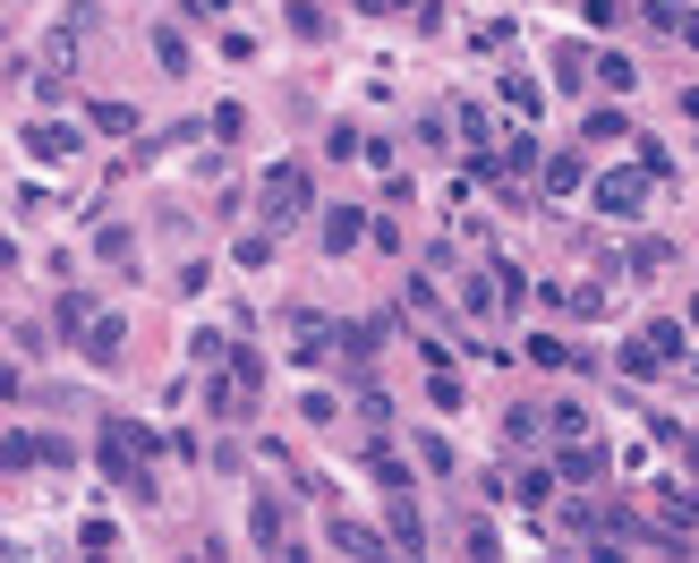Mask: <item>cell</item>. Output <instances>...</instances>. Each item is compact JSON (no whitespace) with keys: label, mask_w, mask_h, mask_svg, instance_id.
I'll return each instance as SVG.
<instances>
[{"label":"cell","mask_w":699,"mask_h":563,"mask_svg":"<svg viewBox=\"0 0 699 563\" xmlns=\"http://www.w3.org/2000/svg\"><path fill=\"white\" fill-rule=\"evenodd\" d=\"M546 427H555V444H580V435H589V410H580V401H555Z\"/></svg>","instance_id":"11"},{"label":"cell","mask_w":699,"mask_h":563,"mask_svg":"<svg viewBox=\"0 0 699 563\" xmlns=\"http://www.w3.org/2000/svg\"><path fill=\"white\" fill-rule=\"evenodd\" d=\"M358 231H367V214H358V205H333V214H324V248H333V257H350Z\"/></svg>","instance_id":"7"},{"label":"cell","mask_w":699,"mask_h":563,"mask_svg":"<svg viewBox=\"0 0 699 563\" xmlns=\"http://www.w3.org/2000/svg\"><path fill=\"white\" fill-rule=\"evenodd\" d=\"M691 504H699V487H691Z\"/></svg>","instance_id":"22"},{"label":"cell","mask_w":699,"mask_h":563,"mask_svg":"<svg viewBox=\"0 0 699 563\" xmlns=\"http://www.w3.org/2000/svg\"><path fill=\"white\" fill-rule=\"evenodd\" d=\"M52 325H61L68 342H86V325H95V307H86V291H68L61 307H52Z\"/></svg>","instance_id":"10"},{"label":"cell","mask_w":699,"mask_h":563,"mask_svg":"<svg viewBox=\"0 0 699 563\" xmlns=\"http://www.w3.org/2000/svg\"><path fill=\"white\" fill-rule=\"evenodd\" d=\"M580 180H589V171H580V154H555V163H546V188H555V197H572Z\"/></svg>","instance_id":"13"},{"label":"cell","mask_w":699,"mask_h":563,"mask_svg":"<svg viewBox=\"0 0 699 563\" xmlns=\"http://www.w3.org/2000/svg\"><path fill=\"white\" fill-rule=\"evenodd\" d=\"M504 102L520 111V120H529V111H538V86H529V77H504Z\"/></svg>","instance_id":"19"},{"label":"cell","mask_w":699,"mask_h":563,"mask_svg":"<svg viewBox=\"0 0 699 563\" xmlns=\"http://www.w3.org/2000/svg\"><path fill=\"white\" fill-rule=\"evenodd\" d=\"M137 453H154V435L137 427V419H103V478L146 487V478H137Z\"/></svg>","instance_id":"2"},{"label":"cell","mask_w":699,"mask_h":563,"mask_svg":"<svg viewBox=\"0 0 699 563\" xmlns=\"http://www.w3.org/2000/svg\"><path fill=\"white\" fill-rule=\"evenodd\" d=\"M26 154H34V163H68V154H77V129H68V120H34Z\"/></svg>","instance_id":"4"},{"label":"cell","mask_w":699,"mask_h":563,"mask_svg":"<svg viewBox=\"0 0 699 563\" xmlns=\"http://www.w3.org/2000/svg\"><path fill=\"white\" fill-rule=\"evenodd\" d=\"M9 266H18V239H0V282H9Z\"/></svg>","instance_id":"21"},{"label":"cell","mask_w":699,"mask_h":563,"mask_svg":"<svg viewBox=\"0 0 699 563\" xmlns=\"http://www.w3.org/2000/svg\"><path fill=\"white\" fill-rule=\"evenodd\" d=\"M120 342H128V325H120V316H95L77 350H86V359H95V367H111V359H120Z\"/></svg>","instance_id":"6"},{"label":"cell","mask_w":699,"mask_h":563,"mask_svg":"<svg viewBox=\"0 0 699 563\" xmlns=\"http://www.w3.org/2000/svg\"><path fill=\"white\" fill-rule=\"evenodd\" d=\"M248 530H256L265 555H290V546H282V504H273V496H256V521H248Z\"/></svg>","instance_id":"8"},{"label":"cell","mask_w":699,"mask_h":563,"mask_svg":"<svg viewBox=\"0 0 699 563\" xmlns=\"http://www.w3.org/2000/svg\"><path fill=\"white\" fill-rule=\"evenodd\" d=\"M639 205H648V180H639V171H605V180H598V214L632 223Z\"/></svg>","instance_id":"3"},{"label":"cell","mask_w":699,"mask_h":563,"mask_svg":"<svg viewBox=\"0 0 699 563\" xmlns=\"http://www.w3.org/2000/svg\"><path fill=\"white\" fill-rule=\"evenodd\" d=\"M86 120H95L103 137H128V129H137V111H128V102H95V111H86Z\"/></svg>","instance_id":"14"},{"label":"cell","mask_w":699,"mask_h":563,"mask_svg":"<svg viewBox=\"0 0 699 563\" xmlns=\"http://www.w3.org/2000/svg\"><path fill=\"white\" fill-rule=\"evenodd\" d=\"M555 478H572V487L605 478V444H598V435H580V444H563V469H555Z\"/></svg>","instance_id":"5"},{"label":"cell","mask_w":699,"mask_h":563,"mask_svg":"<svg viewBox=\"0 0 699 563\" xmlns=\"http://www.w3.org/2000/svg\"><path fill=\"white\" fill-rule=\"evenodd\" d=\"M154 61H162V68H171V77H180V68H189V43H180V34L162 26V34H154Z\"/></svg>","instance_id":"15"},{"label":"cell","mask_w":699,"mask_h":563,"mask_svg":"<svg viewBox=\"0 0 699 563\" xmlns=\"http://www.w3.org/2000/svg\"><path fill=\"white\" fill-rule=\"evenodd\" d=\"M614 367H623V376H657V367H666V359H657V350H648V333H639V350H623V359H614Z\"/></svg>","instance_id":"17"},{"label":"cell","mask_w":699,"mask_h":563,"mask_svg":"<svg viewBox=\"0 0 699 563\" xmlns=\"http://www.w3.org/2000/svg\"><path fill=\"white\" fill-rule=\"evenodd\" d=\"M648 350L657 359H682V325H648Z\"/></svg>","instance_id":"20"},{"label":"cell","mask_w":699,"mask_h":563,"mask_svg":"<svg viewBox=\"0 0 699 563\" xmlns=\"http://www.w3.org/2000/svg\"><path fill=\"white\" fill-rule=\"evenodd\" d=\"M392 555H418V512H410V487H392Z\"/></svg>","instance_id":"9"},{"label":"cell","mask_w":699,"mask_h":563,"mask_svg":"<svg viewBox=\"0 0 699 563\" xmlns=\"http://www.w3.org/2000/svg\"><path fill=\"white\" fill-rule=\"evenodd\" d=\"M666 257H674L666 239H639V248H632V257H623V266H639V273H657V266H666Z\"/></svg>","instance_id":"18"},{"label":"cell","mask_w":699,"mask_h":563,"mask_svg":"<svg viewBox=\"0 0 699 563\" xmlns=\"http://www.w3.org/2000/svg\"><path fill=\"white\" fill-rule=\"evenodd\" d=\"M256 214H265V223H273V231H282V223H299V214H308V205H316V188H308V171L299 163H273L265 171V188H256Z\"/></svg>","instance_id":"1"},{"label":"cell","mask_w":699,"mask_h":563,"mask_svg":"<svg viewBox=\"0 0 699 563\" xmlns=\"http://www.w3.org/2000/svg\"><path fill=\"white\" fill-rule=\"evenodd\" d=\"M555 77H563V95H580V77H589V61H580L572 43H563V52H555Z\"/></svg>","instance_id":"16"},{"label":"cell","mask_w":699,"mask_h":563,"mask_svg":"<svg viewBox=\"0 0 699 563\" xmlns=\"http://www.w3.org/2000/svg\"><path fill=\"white\" fill-rule=\"evenodd\" d=\"M333 546H342V555H392V546H384L376 530H358V521H342V530H333Z\"/></svg>","instance_id":"12"}]
</instances>
